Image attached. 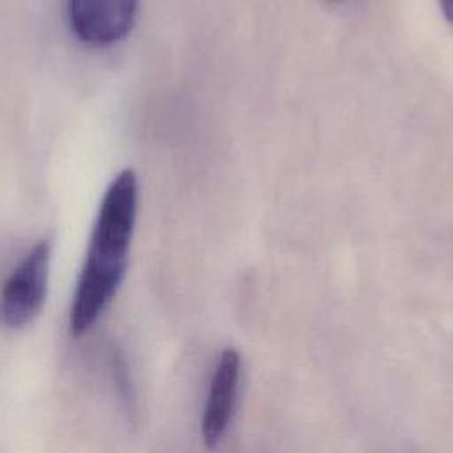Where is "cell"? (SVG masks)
<instances>
[{"label":"cell","instance_id":"6da1fadb","mask_svg":"<svg viewBox=\"0 0 453 453\" xmlns=\"http://www.w3.org/2000/svg\"><path fill=\"white\" fill-rule=\"evenodd\" d=\"M138 211V179L131 168L108 184L88 241L69 310V333L81 336L115 297L127 271Z\"/></svg>","mask_w":453,"mask_h":453},{"label":"cell","instance_id":"7a4b0ae2","mask_svg":"<svg viewBox=\"0 0 453 453\" xmlns=\"http://www.w3.org/2000/svg\"><path fill=\"white\" fill-rule=\"evenodd\" d=\"M51 264V242L37 241L5 278L2 287V320L11 329L28 326L42 310Z\"/></svg>","mask_w":453,"mask_h":453},{"label":"cell","instance_id":"3957f363","mask_svg":"<svg viewBox=\"0 0 453 453\" xmlns=\"http://www.w3.org/2000/svg\"><path fill=\"white\" fill-rule=\"evenodd\" d=\"M138 0H67V18L80 41L110 46L134 27Z\"/></svg>","mask_w":453,"mask_h":453},{"label":"cell","instance_id":"277c9868","mask_svg":"<svg viewBox=\"0 0 453 453\" xmlns=\"http://www.w3.org/2000/svg\"><path fill=\"white\" fill-rule=\"evenodd\" d=\"M241 380V356L235 349L226 347L219 352L211 375L202 414V439L207 446H216L228 430Z\"/></svg>","mask_w":453,"mask_h":453},{"label":"cell","instance_id":"5b68a950","mask_svg":"<svg viewBox=\"0 0 453 453\" xmlns=\"http://www.w3.org/2000/svg\"><path fill=\"white\" fill-rule=\"evenodd\" d=\"M439 5H441L444 19L453 28V0H439Z\"/></svg>","mask_w":453,"mask_h":453},{"label":"cell","instance_id":"8992f818","mask_svg":"<svg viewBox=\"0 0 453 453\" xmlns=\"http://www.w3.org/2000/svg\"><path fill=\"white\" fill-rule=\"evenodd\" d=\"M331 2H342V0H331Z\"/></svg>","mask_w":453,"mask_h":453}]
</instances>
